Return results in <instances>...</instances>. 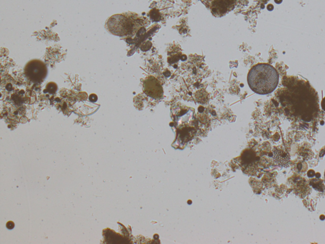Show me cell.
<instances>
[{"mask_svg": "<svg viewBox=\"0 0 325 244\" xmlns=\"http://www.w3.org/2000/svg\"><path fill=\"white\" fill-rule=\"evenodd\" d=\"M274 1L277 3V4H280L282 2V0H274Z\"/></svg>", "mask_w": 325, "mask_h": 244, "instance_id": "13", "label": "cell"}, {"mask_svg": "<svg viewBox=\"0 0 325 244\" xmlns=\"http://www.w3.org/2000/svg\"><path fill=\"white\" fill-rule=\"evenodd\" d=\"M144 92L147 96L159 99L163 96V89L159 81L155 77L150 76L146 78L143 83Z\"/></svg>", "mask_w": 325, "mask_h": 244, "instance_id": "3", "label": "cell"}, {"mask_svg": "<svg viewBox=\"0 0 325 244\" xmlns=\"http://www.w3.org/2000/svg\"><path fill=\"white\" fill-rule=\"evenodd\" d=\"M273 8H274V6H272V5H269L267 6V10L269 11H272V10H273Z\"/></svg>", "mask_w": 325, "mask_h": 244, "instance_id": "12", "label": "cell"}, {"mask_svg": "<svg viewBox=\"0 0 325 244\" xmlns=\"http://www.w3.org/2000/svg\"><path fill=\"white\" fill-rule=\"evenodd\" d=\"M14 226H15V224L13 221H8V222L6 223V228L9 230H12L14 228Z\"/></svg>", "mask_w": 325, "mask_h": 244, "instance_id": "9", "label": "cell"}, {"mask_svg": "<svg viewBox=\"0 0 325 244\" xmlns=\"http://www.w3.org/2000/svg\"><path fill=\"white\" fill-rule=\"evenodd\" d=\"M149 15L153 21H159L161 19V15L159 11L156 9H153L150 10Z\"/></svg>", "mask_w": 325, "mask_h": 244, "instance_id": "7", "label": "cell"}, {"mask_svg": "<svg viewBox=\"0 0 325 244\" xmlns=\"http://www.w3.org/2000/svg\"><path fill=\"white\" fill-rule=\"evenodd\" d=\"M97 99H98V97H97V95H96V94H94V93L91 94V95L89 97L90 101L92 102H96L97 100Z\"/></svg>", "mask_w": 325, "mask_h": 244, "instance_id": "8", "label": "cell"}, {"mask_svg": "<svg viewBox=\"0 0 325 244\" xmlns=\"http://www.w3.org/2000/svg\"><path fill=\"white\" fill-rule=\"evenodd\" d=\"M314 175H315V172L313 170H311L310 171H309V172L307 173V175L309 177H313Z\"/></svg>", "mask_w": 325, "mask_h": 244, "instance_id": "10", "label": "cell"}, {"mask_svg": "<svg viewBox=\"0 0 325 244\" xmlns=\"http://www.w3.org/2000/svg\"><path fill=\"white\" fill-rule=\"evenodd\" d=\"M321 108H322L324 111H325V97H324L322 101H321Z\"/></svg>", "mask_w": 325, "mask_h": 244, "instance_id": "11", "label": "cell"}, {"mask_svg": "<svg viewBox=\"0 0 325 244\" xmlns=\"http://www.w3.org/2000/svg\"><path fill=\"white\" fill-rule=\"evenodd\" d=\"M248 83L252 91L260 95L269 94L276 89L279 83V74L269 64H258L249 70Z\"/></svg>", "mask_w": 325, "mask_h": 244, "instance_id": "1", "label": "cell"}, {"mask_svg": "<svg viewBox=\"0 0 325 244\" xmlns=\"http://www.w3.org/2000/svg\"><path fill=\"white\" fill-rule=\"evenodd\" d=\"M48 69L46 64L38 59H33L26 64L24 74L27 79L34 83H40L47 77Z\"/></svg>", "mask_w": 325, "mask_h": 244, "instance_id": "2", "label": "cell"}, {"mask_svg": "<svg viewBox=\"0 0 325 244\" xmlns=\"http://www.w3.org/2000/svg\"><path fill=\"white\" fill-rule=\"evenodd\" d=\"M57 90V85L56 83L54 82H50L48 83L47 86H46V89L44 90V92L49 93L50 94H54Z\"/></svg>", "mask_w": 325, "mask_h": 244, "instance_id": "6", "label": "cell"}, {"mask_svg": "<svg viewBox=\"0 0 325 244\" xmlns=\"http://www.w3.org/2000/svg\"><path fill=\"white\" fill-rule=\"evenodd\" d=\"M234 7V0H212L211 10L216 17H221Z\"/></svg>", "mask_w": 325, "mask_h": 244, "instance_id": "4", "label": "cell"}, {"mask_svg": "<svg viewBox=\"0 0 325 244\" xmlns=\"http://www.w3.org/2000/svg\"><path fill=\"white\" fill-rule=\"evenodd\" d=\"M274 160L276 164L281 167H288L290 162V157L283 149L276 148L273 151Z\"/></svg>", "mask_w": 325, "mask_h": 244, "instance_id": "5", "label": "cell"}, {"mask_svg": "<svg viewBox=\"0 0 325 244\" xmlns=\"http://www.w3.org/2000/svg\"><path fill=\"white\" fill-rule=\"evenodd\" d=\"M257 1H264V0H257Z\"/></svg>", "mask_w": 325, "mask_h": 244, "instance_id": "14", "label": "cell"}]
</instances>
